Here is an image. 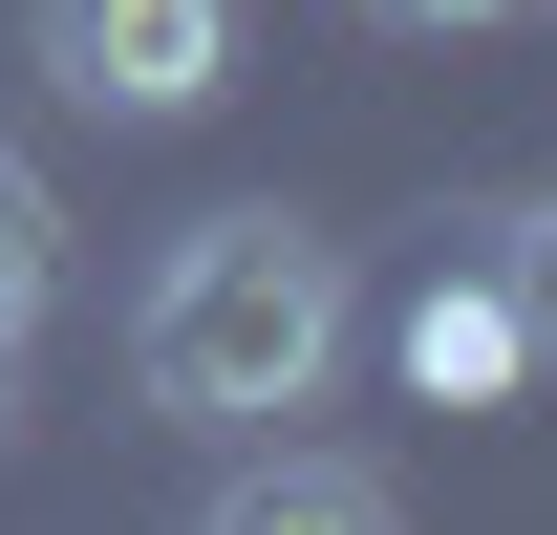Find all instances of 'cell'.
Here are the masks:
<instances>
[{"mask_svg":"<svg viewBox=\"0 0 557 535\" xmlns=\"http://www.w3.org/2000/svg\"><path fill=\"white\" fill-rule=\"evenodd\" d=\"M344 236L322 214H194L172 258L129 278V386L172 407V428H278V407H322V364H344Z\"/></svg>","mask_w":557,"mask_h":535,"instance_id":"obj_1","label":"cell"},{"mask_svg":"<svg viewBox=\"0 0 557 535\" xmlns=\"http://www.w3.org/2000/svg\"><path fill=\"white\" fill-rule=\"evenodd\" d=\"M44 86L108 129H194L236 86V0H44Z\"/></svg>","mask_w":557,"mask_h":535,"instance_id":"obj_2","label":"cell"},{"mask_svg":"<svg viewBox=\"0 0 557 535\" xmlns=\"http://www.w3.org/2000/svg\"><path fill=\"white\" fill-rule=\"evenodd\" d=\"M214 514H236V535H386L408 493H386L364 450H278V428H236V471H214Z\"/></svg>","mask_w":557,"mask_h":535,"instance_id":"obj_3","label":"cell"},{"mask_svg":"<svg viewBox=\"0 0 557 535\" xmlns=\"http://www.w3.org/2000/svg\"><path fill=\"white\" fill-rule=\"evenodd\" d=\"M408 386H429V407H515V386H536L515 278H429V300H408Z\"/></svg>","mask_w":557,"mask_h":535,"instance_id":"obj_4","label":"cell"},{"mask_svg":"<svg viewBox=\"0 0 557 535\" xmlns=\"http://www.w3.org/2000/svg\"><path fill=\"white\" fill-rule=\"evenodd\" d=\"M44 300H65V194H44V172L0 150V343L44 322Z\"/></svg>","mask_w":557,"mask_h":535,"instance_id":"obj_5","label":"cell"},{"mask_svg":"<svg viewBox=\"0 0 557 535\" xmlns=\"http://www.w3.org/2000/svg\"><path fill=\"white\" fill-rule=\"evenodd\" d=\"M493 278H515V322H536V364H557V194L515 214V236H493Z\"/></svg>","mask_w":557,"mask_h":535,"instance_id":"obj_6","label":"cell"},{"mask_svg":"<svg viewBox=\"0 0 557 535\" xmlns=\"http://www.w3.org/2000/svg\"><path fill=\"white\" fill-rule=\"evenodd\" d=\"M364 22H408V43H472V22H515V0H364Z\"/></svg>","mask_w":557,"mask_h":535,"instance_id":"obj_7","label":"cell"},{"mask_svg":"<svg viewBox=\"0 0 557 535\" xmlns=\"http://www.w3.org/2000/svg\"><path fill=\"white\" fill-rule=\"evenodd\" d=\"M0 428H22V343H0Z\"/></svg>","mask_w":557,"mask_h":535,"instance_id":"obj_8","label":"cell"}]
</instances>
